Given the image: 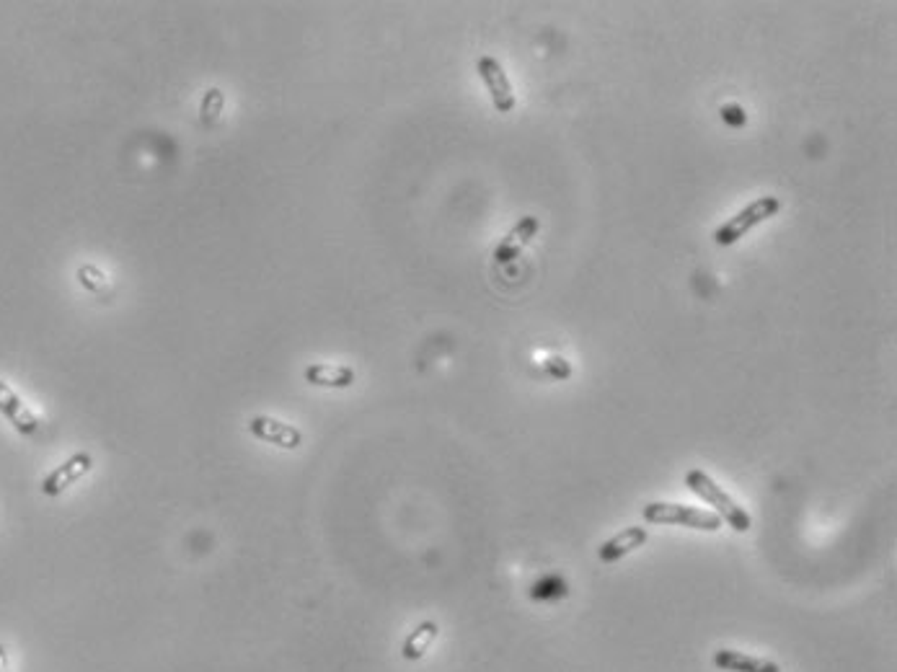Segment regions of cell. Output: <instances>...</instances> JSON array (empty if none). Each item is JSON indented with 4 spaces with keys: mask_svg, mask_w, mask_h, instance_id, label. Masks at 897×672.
<instances>
[{
    "mask_svg": "<svg viewBox=\"0 0 897 672\" xmlns=\"http://www.w3.org/2000/svg\"><path fill=\"white\" fill-rule=\"evenodd\" d=\"M686 486L698 499H704L709 507H714V515H717L719 520H724L732 530H737V533H748V530L753 528V520H750V515L745 512V507H740L735 499L729 497L722 486L711 479L706 471L691 468V471L686 473Z\"/></svg>",
    "mask_w": 897,
    "mask_h": 672,
    "instance_id": "1",
    "label": "cell"
},
{
    "mask_svg": "<svg viewBox=\"0 0 897 672\" xmlns=\"http://www.w3.org/2000/svg\"><path fill=\"white\" fill-rule=\"evenodd\" d=\"M642 515L652 525H683V528L706 530V533H717L722 528V520L714 512L678 502H649L644 504Z\"/></svg>",
    "mask_w": 897,
    "mask_h": 672,
    "instance_id": "2",
    "label": "cell"
},
{
    "mask_svg": "<svg viewBox=\"0 0 897 672\" xmlns=\"http://www.w3.org/2000/svg\"><path fill=\"white\" fill-rule=\"evenodd\" d=\"M779 210H781L779 197L766 194V197L750 202L748 207H742V210L737 212V215H732L727 223L719 225L717 233H714V241H717L719 246H732V243H737L740 238L748 236L753 228H758L760 223H766L768 218H773Z\"/></svg>",
    "mask_w": 897,
    "mask_h": 672,
    "instance_id": "3",
    "label": "cell"
},
{
    "mask_svg": "<svg viewBox=\"0 0 897 672\" xmlns=\"http://www.w3.org/2000/svg\"><path fill=\"white\" fill-rule=\"evenodd\" d=\"M479 75L481 81H484L486 91L492 96V104L499 114H510L515 109V91H512V83L507 78L505 68L499 65L497 57L492 55H484L479 57Z\"/></svg>",
    "mask_w": 897,
    "mask_h": 672,
    "instance_id": "4",
    "label": "cell"
},
{
    "mask_svg": "<svg viewBox=\"0 0 897 672\" xmlns=\"http://www.w3.org/2000/svg\"><path fill=\"white\" fill-rule=\"evenodd\" d=\"M538 228H541V223H538V218H533V215L520 218L518 223L512 225L510 233L499 241V246L494 249V259H497L499 264H512L515 259H520L525 246L536 238Z\"/></svg>",
    "mask_w": 897,
    "mask_h": 672,
    "instance_id": "5",
    "label": "cell"
},
{
    "mask_svg": "<svg viewBox=\"0 0 897 672\" xmlns=\"http://www.w3.org/2000/svg\"><path fill=\"white\" fill-rule=\"evenodd\" d=\"M91 468H94L91 453H75L73 458H68L63 466H57L55 471L42 481V492L47 494V497H57V494H63L68 486H73L75 481L83 479Z\"/></svg>",
    "mask_w": 897,
    "mask_h": 672,
    "instance_id": "6",
    "label": "cell"
},
{
    "mask_svg": "<svg viewBox=\"0 0 897 672\" xmlns=\"http://www.w3.org/2000/svg\"><path fill=\"white\" fill-rule=\"evenodd\" d=\"M249 430L256 440H264V442H272L277 448H285V450H295L303 445V435H300L298 427L293 424L280 422L275 417H254L249 422Z\"/></svg>",
    "mask_w": 897,
    "mask_h": 672,
    "instance_id": "7",
    "label": "cell"
},
{
    "mask_svg": "<svg viewBox=\"0 0 897 672\" xmlns=\"http://www.w3.org/2000/svg\"><path fill=\"white\" fill-rule=\"evenodd\" d=\"M647 538H649L647 528H642V525H631V528L621 530V533H616V536L608 538L605 543H600L598 559L603 561V564H616V561H621L623 556L634 554L636 548H642L644 543H647Z\"/></svg>",
    "mask_w": 897,
    "mask_h": 672,
    "instance_id": "8",
    "label": "cell"
},
{
    "mask_svg": "<svg viewBox=\"0 0 897 672\" xmlns=\"http://www.w3.org/2000/svg\"><path fill=\"white\" fill-rule=\"evenodd\" d=\"M0 414L8 419V422L21 432V435H37L39 422L32 411L26 409L24 401L13 393V388L8 383L0 380Z\"/></svg>",
    "mask_w": 897,
    "mask_h": 672,
    "instance_id": "9",
    "label": "cell"
},
{
    "mask_svg": "<svg viewBox=\"0 0 897 672\" xmlns=\"http://www.w3.org/2000/svg\"><path fill=\"white\" fill-rule=\"evenodd\" d=\"M714 665L724 672H781V667L776 662L737 652V649H719V652H714Z\"/></svg>",
    "mask_w": 897,
    "mask_h": 672,
    "instance_id": "10",
    "label": "cell"
},
{
    "mask_svg": "<svg viewBox=\"0 0 897 672\" xmlns=\"http://www.w3.org/2000/svg\"><path fill=\"white\" fill-rule=\"evenodd\" d=\"M303 375H306V380L311 386L349 388L355 383V370L344 368V365H324V362H316V365H308Z\"/></svg>",
    "mask_w": 897,
    "mask_h": 672,
    "instance_id": "11",
    "label": "cell"
},
{
    "mask_svg": "<svg viewBox=\"0 0 897 672\" xmlns=\"http://www.w3.org/2000/svg\"><path fill=\"white\" fill-rule=\"evenodd\" d=\"M440 634V626L435 621H422L412 634L404 639V647H401V654H404V660L414 662V660H422L427 649L432 647V641L437 639Z\"/></svg>",
    "mask_w": 897,
    "mask_h": 672,
    "instance_id": "12",
    "label": "cell"
},
{
    "mask_svg": "<svg viewBox=\"0 0 897 672\" xmlns=\"http://www.w3.org/2000/svg\"><path fill=\"white\" fill-rule=\"evenodd\" d=\"M220 112H223V91L210 88L205 101H202V114H205V119H215Z\"/></svg>",
    "mask_w": 897,
    "mask_h": 672,
    "instance_id": "13",
    "label": "cell"
},
{
    "mask_svg": "<svg viewBox=\"0 0 897 672\" xmlns=\"http://www.w3.org/2000/svg\"><path fill=\"white\" fill-rule=\"evenodd\" d=\"M0 672H6V649L0 644Z\"/></svg>",
    "mask_w": 897,
    "mask_h": 672,
    "instance_id": "14",
    "label": "cell"
}]
</instances>
